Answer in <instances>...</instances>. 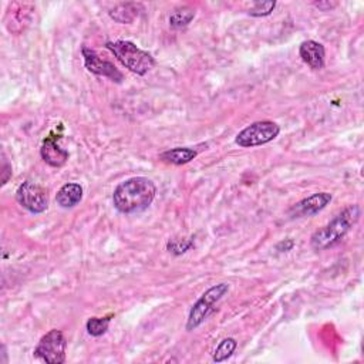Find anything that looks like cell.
<instances>
[{"label": "cell", "mask_w": 364, "mask_h": 364, "mask_svg": "<svg viewBox=\"0 0 364 364\" xmlns=\"http://www.w3.org/2000/svg\"><path fill=\"white\" fill-rule=\"evenodd\" d=\"M157 187L147 177H133L114 190L113 204L120 213H135L147 209L155 198Z\"/></svg>", "instance_id": "obj_1"}, {"label": "cell", "mask_w": 364, "mask_h": 364, "mask_svg": "<svg viewBox=\"0 0 364 364\" xmlns=\"http://www.w3.org/2000/svg\"><path fill=\"white\" fill-rule=\"evenodd\" d=\"M360 215L361 209L359 205H349L348 208H344L329 224L312 235L311 246L317 252L332 248L352 231V228L359 222Z\"/></svg>", "instance_id": "obj_2"}, {"label": "cell", "mask_w": 364, "mask_h": 364, "mask_svg": "<svg viewBox=\"0 0 364 364\" xmlns=\"http://www.w3.org/2000/svg\"><path fill=\"white\" fill-rule=\"evenodd\" d=\"M105 47L110 50L117 60L130 71L135 73L137 76H145L147 73L154 68L155 59L148 51L141 50L133 42L129 40H117L108 42Z\"/></svg>", "instance_id": "obj_3"}, {"label": "cell", "mask_w": 364, "mask_h": 364, "mask_svg": "<svg viewBox=\"0 0 364 364\" xmlns=\"http://www.w3.org/2000/svg\"><path fill=\"white\" fill-rule=\"evenodd\" d=\"M228 292H229V283H220L209 287L191 307L185 329L188 332L198 329V327L205 322L208 315L212 312L215 303L220 302Z\"/></svg>", "instance_id": "obj_4"}, {"label": "cell", "mask_w": 364, "mask_h": 364, "mask_svg": "<svg viewBox=\"0 0 364 364\" xmlns=\"http://www.w3.org/2000/svg\"><path fill=\"white\" fill-rule=\"evenodd\" d=\"M281 134V127L269 120L257 121L248 125L235 138V144L239 145L241 148H252L259 147V145H265Z\"/></svg>", "instance_id": "obj_5"}, {"label": "cell", "mask_w": 364, "mask_h": 364, "mask_svg": "<svg viewBox=\"0 0 364 364\" xmlns=\"http://www.w3.org/2000/svg\"><path fill=\"white\" fill-rule=\"evenodd\" d=\"M67 352V340L62 330L53 329L46 333L36 346L33 356L47 364H64Z\"/></svg>", "instance_id": "obj_6"}, {"label": "cell", "mask_w": 364, "mask_h": 364, "mask_svg": "<svg viewBox=\"0 0 364 364\" xmlns=\"http://www.w3.org/2000/svg\"><path fill=\"white\" fill-rule=\"evenodd\" d=\"M16 201L30 213L39 215L49 208L47 191L33 181H26L16 191Z\"/></svg>", "instance_id": "obj_7"}, {"label": "cell", "mask_w": 364, "mask_h": 364, "mask_svg": "<svg viewBox=\"0 0 364 364\" xmlns=\"http://www.w3.org/2000/svg\"><path fill=\"white\" fill-rule=\"evenodd\" d=\"M81 53L84 57V66L90 73H93V75L100 77L110 79L114 83H121L124 80L122 73L112 62L103 60L94 50L84 46L81 49Z\"/></svg>", "instance_id": "obj_8"}, {"label": "cell", "mask_w": 364, "mask_h": 364, "mask_svg": "<svg viewBox=\"0 0 364 364\" xmlns=\"http://www.w3.org/2000/svg\"><path fill=\"white\" fill-rule=\"evenodd\" d=\"M33 12L34 6L30 3H22V2L10 3L5 16L6 29L13 34L23 33L29 27L33 19Z\"/></svg>", "instance_id": "obj_9"}, {"label": "cell", "mask_w": 364, "mask_h": 364, "mask_svg": "<svg viewBox=\"0 0 364 364\" xmlns=\"http://www.w3.org/2000/svg\"><path fill=\"white\" fill-rule=\"evenodd\" d=\"M332 194L330 192H317L311 196L302 199L300 203L295 204L289 209V216L295 220V218H309L315 216L322 212L327 205L332 203Z\"/></svg>", "instance_id": "obj_10"}, {"label": "cell", "mask_w": 364, "mask_h": 364, "mask_svg": "<svg viewBox=\"0 0 364 364\" xmlns=\"http://www.w3.org/2000/svg\"><path fill=\"white\" fill-rule=\"evenodd\" d=\"M302 60L313 70H322L324 66L326 51L322 43L315 40H304L299 47Z\"/></svg>", "instance_id": "obj_11"}, {"label": "cell", "mask_w": 364, "mask_h": 364, "mask_svg": "<svg viewBox=\"0 0 364 364\" xmlns=\"http://www.w3.org/2000/svg\"><path fill=\"white\" fill-rule=\"evenodd\" d=\"M40 155L43 161L53 168H62L68 161V151L63 150L53 138H47L43 142L40 148Z\"/></svg>", "instance_id": "obj_12"}, {"label": "cell", "mask_w": 364, "mask_h": 364, "mask_svg": "<svg viewBox=\"0 0 364 364\" xmlns=\"http://www.w3.org/2000/svg\"><path fill=\"white\" fill-rule=\"evenodd\" d=\"M83 194L84 191L80 184H77V182H68V184H64L59 190L56 195V203L64 209H71L81 203Z\"/></svg>", "instance_id": "obj_13"}, {"label": "cell", "mask_w": 364, "mask_h": 364, "mask_svg": "<svg viewBox=\"0 0 364 364\" xmlns=\"http://www.w3.org/2000/svg\"><path fill=\"white\" fill-rule=\"evenodd\" d=\"M140 12H142V5L127 2L116 5L110 12H108V14H110L114 22L120 25H131L138 17Z\"/></svg>", "instance_id": "obj_14"}, {"label": "cell", "mask_w": 364, "mask_h": 364, "mask_svg": "<svg viewBox=\"0 0 364 364\" xmlns=\"http://www.w3.org/2000/svg\"><path fill=\"white\" fill-rule=\"evenodd\" d=\"M198 157V151L190 147H177L159 154V159L172 166H185Z\"/></svg>", "instance_id": "obj_15"}, {"label": "cell", "mask_w": 364, "mask_h": 364, "mask_svg": "<svg viewBox=\"0 0 364 364\" xmlns=\"http://www.w3.org/2000/svg\"><path fill=\"white\" fill-rule=\"evenodd\" d=\"M196 16V12L194 8L191 6H182L175 9L171 14H170V26L172 29H182V27H187Z\"/></svg>", "instance_id": "obj_16"}, {"label": "cell", "mask_w": 364, "mask_h": 364, "mask_svg": "<svg viewBox=\"0 0 364 364\" xmlns=\"http://www.w3.org/2000/svg\"><path fill=\"white\" fill-rule=\"evenodd\" d=\"M238 348V341H236L233 337H226L224 339L220 344H218V348L213 353L212 360L215 363H222L225 360H228Z\"/></svg>", "instance_id": "obj_17"}, {"label": "cell", "mask_w": 364, "mask_h": 364, "mask_svg": "<svg viewBox=\"0 0 364 364\" xmlns=\"http://www.w3.org/2000/svg\"><path fill=\"white\" fill-rule=\"evenodd\" d=\"M112 317H90L86 323L87 333L93 337H100L107 333Z\"/></svg>", "instance_id": "obj_18"}, {"label": "cell", "mask_w": 364, "mask_h": 364, "mask_svg": "<svg viewBox=\"0 0 364 364\" xmlns=\"http://www.w3.org/2000/svg\"><path fill=\"white\" fill-rule=\"evenodd\" d=\"M276 8L275 0H268V2H255L253 8L249 9L248 14L252 17H266Z\"/></svg>", "instance_id": "obj_19"}, {"label": "cell", "mask_w": 364, "mask_h": 364, "mask_svg": "<svg viewBox=\"0 0 364 364\" xmlns=\"http://www.w3.org/2000/svg\"><path fill=\"white\" fill-rule=\"evenodd\" d=\"M192 245H194V238H190L188 241L172 239V241L168 242L167 248H168V250L172 252L174 255H181V253H185Z\"/></svg>", "instance_id": "obj_20"}, {"label": "cell", "mask_w": 364, "mask_h": 364, "mask_svg": "<svg viewBox=\"0 0 364 364\" xmlns=\"http://www.w3.org/2000/svg\"><path fill=\"white\" fill-rule=\"evenodd\" d=\"M337 2H329V0H324V2H315V6L320 9L322 12H330L335 8H337Z\"/></svg>", "instance_id": "obj_21"}, {"label": "cell", "mask_w": 364, "mask_h": 364, "mask_svg": "<svg viewBox=\"0 0 364 364\" xmlns=\"http://www.w3.org/2000/svg\"><path fill=\"white\" fill-rule=\"evenodd\" d=\"M294 246H295V241L294 239H285V241H282V242H279L276 245V249L279 252H289V250L294 249Z\"/></svg>", "instance_id": "obj_22"}, {"label": "cell", "mask_w": 364, "mask_h": 364, "mask_svg": "<svg viewBox=\"0 0 364 364\" xmlns=\"http://www.w3.org/2000/svg\"><path fill=\"white\" fill-rule=\"evenodd\" d=\"M2 185H6L9 178L12 177V167L9 166V162L5 159L3 161V168H2Z\"/></svg>", "instance_id": "obj_23"}]
</instances>
